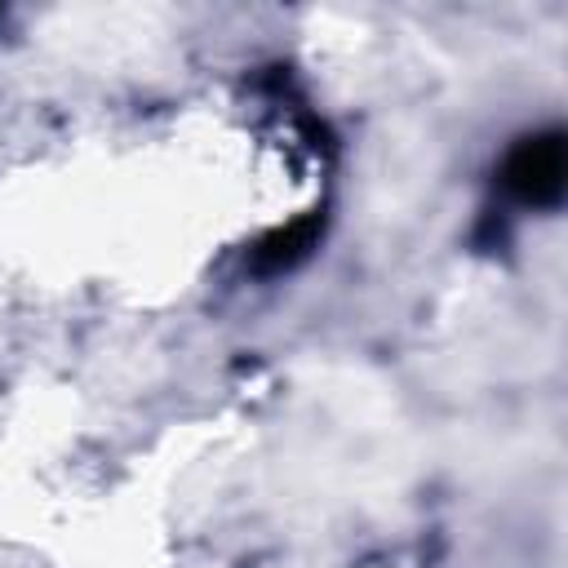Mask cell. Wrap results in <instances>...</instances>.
<instances>
[{
	"label": "cell",
	"instance_id": "1",
	"mask_svg": "<svg viewBox=\"0 0 568 568\" xmlns=\"http://www.w3.org/2000/svg\"><path fill=\"white\" fill-rule=\"evenodd\" d=\"M564 178H568V146L559 129H541L519 138L506 160H501V186L510 200L550 209L564 200Z\"/></svg>",
	"mask_w": 568,
	"mask_h": 568
},
{
	"label": "cell",
	"instance_id": "2",
	"mask_svg": "<svg viewBox=\"0 0 568 568\" xmlns=\"http://www.w3.org/2000/svg\"><path fill=\"white\" fill-rule=\"evenodd\" d=\"M320 231H324V213H302V217L266 231L248 248V266L257 275H284V271H293L297 262L311 257V248L320 244Z\"/></svg>",
	"mask_w": 568,
	"mask_h": 568
}]
</instances>
